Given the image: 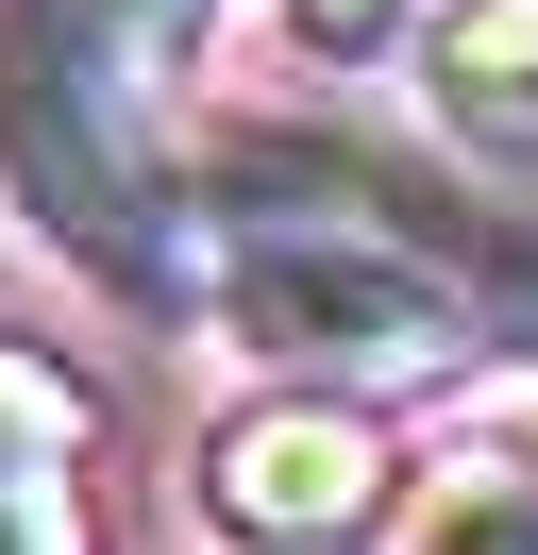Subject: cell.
<instances>
[{
	"mask_svg": "<svg viewBox=\"0 0 538 555\" xmlns=\"http://www.w3.org/2000/svg\"><path fill=\"white\" fill-rule=\"evenodd\" d=\"M488 438H504V472H522V488H538V387H522V404H504V421H488Z\"/></svg>",
	"mask_w": 538,
	"mask_h": 555,
	"instance_id": "cell-9",
	"label": "cell"
},
{
	"mask_svg": "<svg viewBox=\"0 0 538 555\" xmlns=\"http://www.w3.org/2000/svg\"><path fill=\"white\" fill-rule=\"evenodd\" d=\"M404 35H421V0H269V51H286L303 85H354V68H404Z\"/></svg>",
	"mask_w": 538,
	"mask_h": 555,
	"instance_id": "cell-7",
	"label": "cell"
},
{
	"mask_svg": "<svg viewBox=\"0 0 538 555\" xmlns=\"http://www.w3.org/2000/svg\"><path fill=\"white\" fill-rule=\"evenodd\" d=\"M387 539L404 555H538V488L504 472V438H471V454H437V488H404Z\"/></svg>",
	"mask_w": 538,
	"mask_h": 555,
	"instance_id": "cell-6",
	"label": "cell"
},
{
	"mask_svg": "<svg viewBox=\"0 0 538 555\" xmlns=\"http://www.w3.org/2000/svg\"><path fill=\"white\" fill-rule=\"evenodd\" d=\"M185 169L152 51L101 35L85 0H0V219L85 286L101 320H185Z\"/></svg>",
	"mask_w": 538,
	"mask_h": 555,
	"instance_id": "cell-2",
	"label": "cell"
},
{
	"mask_svg": "<svg viewBox=\"0 0 538 555\" xmlns=\"http://www.w3.org/2000/svg\"><path fill=\"white\" fill-rule=\"evenodd\" d=\"M85 17H101V35H134V51H168V35L202 17V0H85Z\"/></svg>",
	"mask_w": 538,
	"mask_h": 555,
	"instance_id": "cell-8",
	"label": "cell"
},
{
	"mask_svg": "<svg viewBox=\"0 0 538 555\" xmlns=\"http://www.w3.org/2000/svg\"><path fill=\"white\" fill-rule=\"evenodd\" d=\"M85 371H51L34 337H0V555H101V505H85Z\"/></svg>",
	"mask_w": 538,
	"mask_h": 555,
	"instance_id": "cell-5",
	"label": "cell"
},
{
	"mask_svg": "<svg viewBox=\"0 0 538 555\" xmlns=\"http://www.w3.org/2000/svg\"><path fill=\"white\" fill-rule=\"evenodd\" d=\"M219 555H370L404 521V438L387 404H320V387H253L185 472Z\"/></svg>",
	"mask_w": 538,
	"mask_h": 555,
	"instance_id": "cell-3",
	"label": "cell"
},
{
	"mask_svg": "<svg viewBox=\"0 0 538 555\" xmlns=\"http://www.w3.org/2000/svg\"><path fill=\"white\" fill-rule=\"evenodd\" d=\"M185 320L219 353H253L269 387H320V404H404V387H454L488 371L504 337V286L488 236H437L404 219L387 169L354 152H219L185 169Z\"/></svg>",
	"mask_w": 538,
	"mask_h": 555,
	"instance_id": "cell-1",
	"label": "cell"
},
{
	"mask_svg": "<svg viewBox=\"0 0 538 555\" xmlns=\"http://www.w3.org/2000/svg\"><path fill=\"white\" fill-rule=\"evenodd\" d=\"M404 85L488 185H538V0H421Z\"/></svg>",
	"mask_w": 538,
	"mask_h": 555,
	"instance_id": "cell-4",
	"label": "cell"
}]
</instances>
